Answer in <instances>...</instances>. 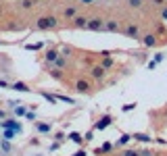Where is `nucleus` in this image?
Here are the masks:
<instances>
[{
  "label": "nucleus",
  "mask_w": 167,
  "mask_h": 156,
  "mask_svg": "<svg viewBox=\"0 0 167 156\" xmlns=\"http://www.w3.org/2000/svg\"><path fill=\"white\" fill-rule=\"evenodd\" d=\"M34 6V0H23V9H32Z\"/></svg>",
  "instance_id": "nucleus-25"
},
{
  "label": "nucleus",
  "mask_w": 167,
  "mask_h": 156,
  "mask_svg": "<svg viewBox=\"0 0 167 156\" xmlns=\"http://www.w3.org/2000/svg\"><path fill=\"white\" fill-rule=\"evenodd\" d=\"M111 65H113V60H111V58L107 56V58L102 60V65H100V67H102V69H107V67H111Z\"/></svg>",
  "instance_id": "nucleus-22"
},
{
  "label": "nucleus",
  "mask_w": 167,
  "mask_h": 156,
  "mask_svg": "<svg viewBox=\"0 0 167 156\" xmlns=\"http://www.w3.org/2000/svg\"><path fill=\"white\" fill-rule=\"evenodd\" d=\"M2 117H4V112H2V110H0V119H2Z\"/></svg>",
  "instance_id": "nucleus-36"
},
{
  "label": "nucleus",
  "mask_w": 167,
  "mask_h": 156,
  "mask_svg": "<svg viewBox=\"0 0 167 156\" xmlns=\"http://www.w3.org/2000/svg\"><path fill=\"white\" fill-rule=\"evenodd\" d=\"M92 77H94V79H102V77H105V69H102L100 65L94 67V69H92Z\"/></svg>",
  "instance_id": "nucleus-11"
},
{
  "label": "nucleus",
  "mask_w": 167,
  "mask_h": 156,
  "mask_svg": "<svg viewBox=\"0 0 167 156\" xmlns=\"http://www.w3.org/2000/svg\"><path fill=\"white\" fill-rule=\"evenodd\" d=\"M0 87H9V83H6L4 79H0Z\"/></svg>",
  "instance_id": "nucleus-32"
},
{
  "label": "nucleus",
  "mask_w": 167,
  "mask_h": 156,
  "mask_svg": "<svg viewBox=\"0 0 167 156\" xmlns=\"http://www.w3.org/2000/svg\"><path fill=\"white\" fill-rule=\"evenodd\" d=\"M40 94H42V96L46 98V100H50V102H52V104H57V98H54V96H50V94H48V92H40Z\"/></svg>",
  "instance_id": "nucleus-20"
},
{
  "label": "nucleus",
  "mask_w": 167,
  "mask_h": 156,
  "mask_svg": "<svg viewBox=\"0 0 167 156\" xmlns=\"http://www.w3.org/2000/svg\"><path fill=\"white\" fill-rule=\"evenodd\" d=\"M134 106H136V104H125V106H123V110H125V112H130Z\"/></svg>",
  "instance_id": "nucleus-29"
},
{
  "label": "nucleus",
  "mask_w": 167,
  "mask_h": 156,
  "mask_svg": "<svg viewBox=\"0 0 167 156\" xmlns=\"http://www.w3.org/2000/svg\"><path fill=\"white\" fill-rule=\"evenodd\" d=\"M161 15H163V19H167V9H163V11H161Z\"/></svg>",
  "instance_id": "nucleus-34"
},
{
  "label": "nucleus",
  "mask_w": 167,
  "mask_h": 156,
  "mask_svg": "<svg viewBox=\"0 0 167 156\" xmlns=\"http://www.w3.org/2000/svg\"><path fill=\"white\" fill-rule=\"evenodd\" d=\"M130 140H132V135H121L119 140H117V146H125Z\"/></svg>",
  "instance_id": "nucleus-16"
},
{
  "label": "nucleus",
  "mask_w": 167,
  "mask_h": 156,
  "mask_svg": "<svg viewBox=\"0 0 167 156\" xmlns=\"http://www.w3.org/2000/svg\"><path fill=\"white\" fill-rule=\"evenodd\" d=\"M57 27V17H52V15H48V17H40L36 21V29H54Z\"/></svg>",
  "instance_id": "nucleus-1"
},
{
  "label": "nucleus",
  "mask_w": 167,
  "mask_h": 156,
  "mask_svg": "<svg viewBox=\"0 0 167 156\" xmlns=\"http://www.w3.org/2000/svg\"><path fill=\"white\" fill-rule=\"evenodd\" d=\"M57 58H59V52H57V50H48L46 52V60L48 62H54Z\"/></svg>",
  "instance_id": "nucleus-13"
},
{
  "label": "nucleus",
  "mask_w": 167,
  "mask_h": 156,
  "mask_svg": "<svg viewBox=\"0 0 167 156\" xmlns=\"http://www.w3.org/2000/svg\"><path fill=\"white\" fill-rule=\"evenodd\" d=\"M128 4L132 9H142V0H128Z\"/></svg>",
  "instance_id": "nucleus-17"
},
{
  "label": "nucleus",
  "mask_w": 167,
  "mask_h": 156,
  "mask_svg": "<svg viewBox=\"0 0 167 156\" xmlns=\"http://www.w3.org/2000/svg\"><path fill=\"white\" fill-rule=\"evenodd\" d=\"M15 133H19V131H15V129H6V131H4V137L9 140V137H13Z\"/></svg>",
  "instance_id": "nucleus-24"
},
{
  "label": "nucleus",
  "mask_w": 167,
  "mask_h": 156,
  "mask_svg": "<svg viewBox=\"0 0 167 156\" xmlns=\"http://www.w3.org/2000/svg\"><path fill=\"white\" fill-rule=\"evenodd\" d=\"M86 25H88V19H86V17H80V15H77V17L73 19V27H77V29H86Z\"/></svg>",
  "instance_id": "nucleus-9"
},
{
  "label": "nucleus",
  "mask_w": 167,
  "mask_h": 156,
  "mask_svg": "<svg viewBox=\"0 0 167 156\" xmlns=\"http://www.w3.org/2000/svg\"><path fill=\"white\" fill-rule=\"evenodd\" d=\"M36 129L40 133H50V123H36Z\"/></svg>",
  "instance_id": "nucleus-12"
},
{
  "label": "nucleus",
  "mask_w": 167,
  "mask_h": 156,
  "mask_svg": "<svg viewBox=\"0 0 167 156\" xmlns=\"http://www.w3.org/2000/svg\"><path fill=\"white\" fill-rule=\"evenodd\" d=\"M15 115H19V117L25 115V106H15Z\"/></svg>",
  "instance_id": "nucleus-23"
},
{
  "label": "nucleus",
  "mask_w": 167,
  "mask_h": 156,
  "mask_svg": "<svg viewBox=\"0 0 167 156\" xmlns=\"http://www.w3.org/2000/svg\"><path fill=\"white\" fill-rule=\"evenodd\" d=\"M54 62H57V69H63V67L67 65V60H65V58H57Z\"/></svg>",
  "instance_id": "nucleus-21"
},
{
  "label": "nucleus",
  "mask_w": 167,
  "mask_h": 156,
  "mask_svg": "<svg viewBox=\"0 0 167 156\" xmlns=\"http://www.w3.org/2000/svg\"><path fill=\"white\" fill-rule=\"evenodd\" d=\"M59 100H63V102H69V104H73V100H71V98H67V96H59Z\"/></svg>",
  "instance_id": "nucleus-28"
},
{
  "label": "nucleus",
  "mask_w": 167,
  "mask_h": 156,
  "mask_svg": "<svg viewBox=\"0 0 167 156\" xmlns=\"http://www.w3.org/2000/svg\"><path fill=\"white\" fill-rule=\"evenodd\" d=\"M123 34L128 37H134V40H138V34H140V29H138V25L136 23H128V27L123 29Z\"/></svg>",
  "instance_id": "nucleus-3"
},
{
  "label": "nucleus",
  "mask_w": 167,
  "mask_h": 156,
  "mask_svg": "<svg viewBox=\"0 0 167 156\" xmlns=\"http://www.w3.org/2000/svg\"><path fill=\"white\" fill-rule=\"evenodd\" d=\"M82 4H94V0H80Z\"/></svg>",
  "instance_id": "nucleus-31"
},
{
  "label": "nucleus",
  "mask_w": 167,
  "mask_h": 156,
  "mask_svg": "<svg viewBox=\"0 0 167 156\" xmlns=\"http://www.w3.org/2000/svg\"><path fill=\"white\" fill-rule=\"evenodd\" d=\"M63 17H65V19H75V17H77V6H65Z\"/></svg>",
  "instance_id": "nucleus-5"
},
{
  "label": "nucleus",
  "mask_w": 167,
  "mask_h": 156,
  "mask_svg": "<svg viewBox=\"0 0 167 156\" xmlns=\"http://www.w3.org/2000/svg\"><path fill=\"white\" fill-rule=\"evenodd\" d=\"M105 29H107V31H111V34H115V31H119V23H117L115 19L105 21Z\"/></svg>",
  "instance_id": "nucleus-7"
},
{
  "label": "nucleus",
  "mask_w": 167,
  "mask_h": 156,
  "mask_svg": "<svg viewBox=\"0 0 167 156\" xmlns=\"http://www.w3.org/2000/svg\"><path fill=\"white\" fill-rule=\"evenodd\" d=\"M111 115H105V117H102V119L98 121V123H94V129H105V127H109V125H111Z\"/></svg>",
  "instance_id": "nucleus-4"
},
{
  "label": "nucleus",
  "mask_w": 167,
  "mask_h": 156,
  "mask_svg": "<svg viewBox=\"0 0 167 156\" xmlns=\"http://www.w3.org/2000/svg\"><path fill=\"white\" fill-rule=\"evenodd\" d=\"M109 150H111V144H105L102 148H98V154H100V152H109Z\"/></svg>",
  "instance_id": "nucleus-26"
},
{
  "label": "nucleus",
  "mask_w": 167,
  "mask_h": 156,
  "mask_svg": "<svg viewBox=\"0 0 167 156\" xmlns=\"http://www.w3.org/2000/svg\"><path fill=\"white\" fill-rule=\"evenodd\" d=\"M0 127H4V129H15V131H21V125H19L17 121H4V123H0Z\"/></svg>",
  "instance_id": "nucleus-6"
},
{
  "label": "nucleus",
  "mask_w": 167,
  "mask_h": 156,
  "mask_svg": "<svg viewBox=\"0 0 167 156\" xmlns=\"http://www.w3.org/2000/svg\"><path fill=\"white\" fill-rule=\"evenodd\" d=\"M163 58H165L163 54H157V56H155V62H161V60H163Z\"/></svg>",
  "instance_id": "nucleus-30"
},
{
  "label": "nucleus",
  "mask_w": 167,
  "mask_h": 156,
  "mask_svg": "<svg viewBox=\"0 0 167 156\" xmlns=\"http://www.w3.org/2000/svg\"><path fill=\"white\" fill-rule=\"evenodd\" d=\"M153 2H155V4H163V0H153Z\"/></svg>",
  "instance_id": "nucleus-35"
},
{
  "label": "nucleus",
  "mask_w": 167,
  "mask_h": 156,
  "mask_svg": "<svg viewBox=\"0 0 167 156\" xmlns=\"http://www.w3.org/2000/svg\"><path fill=\"white\" fill-rule=\"evenodd\" d=\"M50 77H54V79H63V71H61V69H52V71H50Z\"/></svg>",
  "instance_id": "nucleus-18"
},
{
  "label": "nucleus",
  "mask_w": 167,
  "mask_h": 156,
  "mask_svg": "<svg viewBox=\"0 0 167 156\" xmlns=\"http://www.w3.org/2000/svg\"><path fill=\"white\" fill-rule=\"evenodd\" d=\"M86 29H92V31H102V29H105V21H102L100 17H96V19H88Z\"/></svg>",
  "instance_id": "nucleus-2"
},
{
  "label": "nucleus",
  "mask_w": 167,
  "mask_h": 156,
  "mask_svg": "<svg viewBox=\"0 0 167 156\" xmlns=\"http://www.w3.org/2000/svg\"><path fill=\"white\" fill-rule=\"evenodd\" d=\"M75 90H77L80 94H84V92H90V83H88L86 79H80V81L75 83Z\"/></svg>",
  "instance_id": "nucleus-10"
},
{
  "label": "nucleus",
  "mask_w": 167,
  "mask_h": 156,
  "mask_svg": "<svg viewBox=\"0 0 167 156\" xmlns=\"http://www.w3.org/2000/svg\"><path fill=\"white\" fill-rule=\"evenodd\" d=\"M69 140H73L75 144H82V142H84V140H82V135H80V133H71V135H69Z\"/></svg>",
  "instance_id": "nucleus-19"
},
{
  "label": "nucleus",
  "mask_w": 167,
  "mask_h": 156,
  "mask_svg": "<svg viewBox=\"0 0 167 156\" xmlns=\"http://www.w3.org/2000/svg\"><path fill=\"white\" fill-rule=\"evenodd\" d=\"M73 156H86V152H84V150H80V152H75Z\"/></svg>",
  "instance_id": "nucleus-33"
},
{
  "label": "nucleus",
  "mask_w": 167,
  "mask_h": 156,
  "mask_svg": "<svg viewBox=\"0 0 167 156\" xmlns=\"http://www.w3.org/2000/svg\"><path fill=\"white\" fill-rule=\"evenodd\" d=\"M142 44L148 46V48H153V46H157V37L153 36V34H146V36L142 37Z\"/></svg>",
  "instance_id": "nucleus-8"
},
{
  "label": "nucleus",
  "mask_w": 167,
  "mask_h": 156,
  "mask_svg": "<svg viewBox=\"0 0 167 156\" xmlns=\"http://www.w3.org/2000/svg\"><path fill=\"white\" fill-rule=\"evenodd\" d=\"M11 87H13V90H17V92H29V87H27L25 83H21V81H17V83H13Z\"/></svg>",
  "instance_id": "nucleus-14"
},
{
  "label": "nucleus",
  "mask_w": 167,
  "mask_h": 156,
  "mask_svg": "<svg viewBox=\"0 0 167 156\" xmlns=\"http://www.w3.org/2000/svg\"><path fill=\"white\" fill-rule=\"evenodd\" d=\"M123 156H138V152H134V150H125Z\"/></svg>",
  "instance_id": "nucleus-27"
},
{
  "label": "nucleus",
  "mask_w": 167,
  "mask_h": 156,
  "mask_svg": "<svg viewBox=\"0 0 167 156\" xmlns=\"http://www.w3.org/2000/svg\"><path fill=\"white\" fill-rule=\"evenodd\" d=\"M132 140H138V142H150V137H148V135H144V133H134V135H132Z\"/></svg>",
  "instance_id": "nucleus-15"
}]
</instances>
